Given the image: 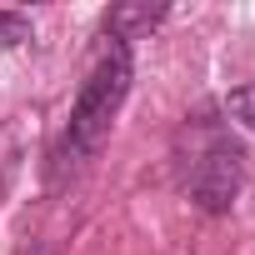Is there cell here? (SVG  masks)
I'll list each match as a JSON object with an SVG mask.
<instances>
[{"instance_id": "cell-1", "label": "cell", "mask_w": 255, "mask_h": 255, "mask_svg": "<svg viewBox=\"0 0 255 255\" xmlns=\"http://www.w3.org/2000/svg\"><path fill=\"white\" fill-rule=\"evenodd\" d=\"M130 75H135L130 45L110 40L100 50V60L90 65V75H85V85H80V95L70 105V120H65V130L55 140V155H50V175L55 180L75 175L80 165H90L100 155V145L110 140V125H115L125 95H130Z\"/></svg>"}, {"instance_id": "cell-2", "label": "cell", "mask_w": 255, "mask_h": 255, "mask_svg": "<svg viewBox=\"0 0 255 255\" xmlns=\"http://www.w3.org/2000/svg\"><path fill=\"white\" fill-rule=\"evenodd\" d=\"M240 190H245V150L220 135V140H210V145L195 155V165H190V200H195L205 215H225Z\"/></svg>"}, {"instance_id": "cell-3", "label": "cell", "mask_w": 255, "mask_h": 255, "mask_svg": "<svg viewBox=\"0 0 255 255\" xmlns=\"http://www.w3.org/2000/svg\"><path fill=\"white\" fill-rule=\"evenodd\" d=\"M160 20H165V5H115V10L105 15V35L130 45L135 30H150V25H160Z\"/></svg>"}, {"instance_id": "cell-4", "label": "cell", "mask_w": 255, "mask_h": 255, "mask_svg": "<svg viewBox=\"0 0 255 255\" xmlns=\"http://www.w3.org/2000/svg\"><path fill=\"white\" fill-rule=\"evenodd\" d=\"M225 115H230L235 125H245V130L255 135V85H240V90H230V95H225Z\"/></svg>"}, {"instance_id": "cell-5", "label": "cell", "mask_w": 255, "mask_h": 255, "mask_svg": "<svg viewBox=\"0 0 255 255\" xmlns=\"http://www.w3.org/2000/svg\"><path fill=\"white\" fill-rule=\"evenodd\" d=\"M30 40V20L20 10H0V45H20Z\"/></svg>"}]
</instances>
